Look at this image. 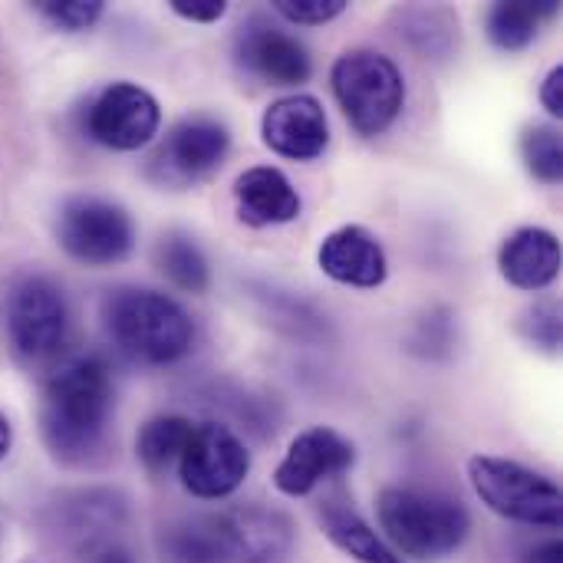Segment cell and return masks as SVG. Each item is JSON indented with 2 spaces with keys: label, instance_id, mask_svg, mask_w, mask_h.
Returning a JSON list of instances; mask_svg holds the SVG:
<instances>
[{
  "label": "cell",
  "instance_id": "obj_1",
  "mask_svg": "<svg viewBox=\"0 0 563 563\" xmlns=\"http://www.w3.org/2000/svg\"><path fill=\"white\" fill-rule=\"evenodd\" d=\"M112 373L99 356H76L49 373L40 396V432L63 465L89 462L112 419Z\"/></svg>",
  "mask_w": 563,
  "mask_h": 563
},
{
  "label": "cell",
  "instance_id": "obj_2",
  "mask_svg": "<svg viewBox=\"0 0 563 563\" xmlns=\"http://www.w3.org/2000/svg\"><path fill=\"white\" fill-rule=\"evenodd\" d=\"M162 554L168 563H287L294 525L274 508L241 505L165 528Z\"/></svg>",
  "mask_w": 563,
  "mask_h": 563
},
{
  "label": "cell",
  "instance_id": "obj_3",
  "mask_svg": "<svg viewBox=\"0 0 563 563\" xmlns=\"http://www.w3.org/2000/svg\"><path fill=\"white\" fill-rule=\"evenodd\" d=\"M102 320L115 350L142 366H172L195 346L191 313L162 290L122 287L106 297Z\"/></svg>",
  "mask_w": 563,
  "mask_h": 563
},
{
  "label": "cell",
  "instance_id": "obj_4",
  "mask_svg": "<svg viewBox=\"0 0 563 563\" xmlns=\"http://www.w3.org/2000/svg\"><path fill=\"white\" fill-rule=\"evenodd\" d=\"M376 518L383 541L402 561H445L472 531V518L459 501L419 488H383L376 498Z\"/></svg>",
  "mask_w": 563,
  "mask_h": 563
},
{
  "label": "cell",
  "instance_id": "obj_5",
  "mask_svg": "<svg viewBox=\"0 0 563 563\" xmlns=\"http://www.w3.org/2000/svg\"><path fill=\"white\" fill-rule=\"evenodd\" d=\"M330 82L346 122L366 139L389 132L406 109L402 69L386 53L366 46L346 49L330 69Z\"/></svg>",
  "mask_w": 563,
  "mask_h": 563
},
{
  "label": "cell",
  "instance_id": "obj_6",
  "mask_svg": "<svg viewBox=\"0 0 563 563\" xmlns=\"http://www.w3.org/2000/svg\"><path fill=\"white\" fill-rule=\"evenodd\" d=\"M468 482L482 505L498 518L544 531L561 528L563 498L554 478L501 455H472Z\"/></svg>",
  "mask_w": 563,
  "mask_h": 563
},
{
  "label": "cell",
  "instance_id": "obj_7",
  "mask_svg": "<svg viewBox=\"0 0 563 563\" xmlns=\"http://www.w3.org/2000/svg\"><path fill=\"white\" fill-rule=\"evenodd\" d=\"M3 327L23 363H53L69 343V300L63 287L46 274L16 277L3 300Z\"/></svg>",
  "mask_w": 563,
  "mask_h": 563
},
{
  "label": "cell",
  "instance_id": "obj_8",
  "mask_svg": "<svg viewBox=\"0 0 563 563\" xmlns=\"http://www.w3.org/2000/svg\"><path fill=\"white\" fill-rule=\"evenodd\" d=\"M56 244L79 264L112 267L135 247V224L115 201L79 195L56 211Z\"/></svg>",
  "mask_w": 563,
  "mask_h": 563
},
{
  "label": "cell",
  "instance_id": "obj_9",
  "mask_svg": "<svg viewBox=\"0 0 563 563\" xmlns=\"http://www.w3.org/2000/svg\"><path fill=\"white\" fill-rule=\"evenodd\" d=\"M251 475V452L221 422H195V432L178 455V478L201 501L231 498Z\"/></svg>",
  "mask_w": 563,
  "mask_h": 563
},
{
  "label": "cell",
  "instance_id": "obj_10",
  "mask_svg": "<svg viewBox=\"0 0 563 563\" xmlns=\"http://www.w3.org/2000/svg\"><path fill=\"white\" fill-rule=\"evenodd\" d=\"M86 135L112 152H135L145 148L162 129V106L158 99L129 79L102 86L92 102L86 106Z\"/></svg>",
  "mask_w": 563,
  "mask_h": 563
},
{
  "label": "cell",
  "instance_id": "obj_11",
  "mask_svg": "<svg viewBox=\"0 0 563 563\" xmlns=\"http://www.w3.org/2000/svg\"><path fill=\"white\" fill-rule=\"evenodd\" d=\"M231 152V129L214 115H188L172 125L158 152L152 155V172L162 185H191L208 178Z\"/></svg>",
  "mask_w": 563,
  "mask_h": 563
},
{
  "label": "cell",
  "instance_id": "obj_12",
  "mask_svg": "<svg viewBox=\"0 0 563 563\" xmlns=\"http://www.w3.org/2000/svg\"><path fill=\"white\" fill-rule=\"evenodd\" d=\"M353 462H356V449L350 439H343L330 426H313L303 429L287 445V455L274 472V488L287 498H307L323 482L350 472Z\"/></svg>",
  "mask_w": 563,
  "mask_h": 563
},
{
  "label": "cell",
  "instance_id": "obj_13",
  "mask_svg": "<svg viewBox=\"0 0 563 563\" xmlns=\"http://www.w3.org/2000/svg\"><path fill=\"white\" fill-rule=\"evenodd\" d=\"M234 49H238V63L244 66V73H251L254 79L267 86H300L313 73L307 46L294 33L280 30L261 13H254L238 30Z\"/></svg>",
  "mask_w": 563,
  "mask_h": 563
},
{
  "label": "cell",
  "instance_id": "obj_14",
  "mask_svg": "<svg viewBox=\"0 0 563 563\" xmlns=\"http://www.w3.org/2000/svg\"><path fill=\"white\" fill-rule=\"evenodd\" d=\"M261 139L264 145L290 162H313L330 145V119L317 96L294 92L274 99L261 115Z\"/></svg>",
  "mask_w": 563,
  "mask_h": 563
},
{
  "label": "cell",
  "instance_id": "obj_15",
  "mask_svg": "<svg viewBox=\"0 0 563 563\" xmlns=\"http://www.w3.org/2000/svg\"><path fill=\"white\" fill-rule=\"evenodd\" d=\"M317 264L330 280L356 290H376L389 277V257L379 238L363 224H343L330 231L320 241Z\"/></svg>",
  "mask_w": 563,
  "mask_h": 563
},
{
  "label": "cell",
  "instance_id": "obj_16",
  "mask_svg": "<svg viewBox=\"0 0 563 563\" xmlns=\"http://www.w3.org/2000/svg\"><path fill=\"white\" fill-rule=\"evenodd\" d=\"M561 238L548 228L525 224L511 231L498 247V271L501 277L528 294L548 290L561 277Z\"/></svg>",
  "mask_w": 563,
  "mask_h": 563
},
{
  "label": "cell",
  "instance_id": "obj_17",
  "mask_svg": "<svg viewBox=\"0 0 563 563\" xmlns=\"http://www.w3.org/2000/svg\"><path fill=\"white\" fill-rule=\"evenodd\" d=\"M238 218L247 228H277L300 218L303 201L294 181L274 165H251L234 181Z\"/></svg>",
  "mask_w": 563,
  "mask_h": 563
},
{
  "label": "cell",
  "instance_id": "obj_18",
  "mask_svg": "<svg viewBox=\"0 0 563 563\" xmlns=\"http://www.w3.org/2000/svg\"><path fill=\"white\" fill-rule=\"evenodd\" d=\"M320 525L323 534L356 563H406L383 541V534H376L373 525L343 498H330L320 508Z\"/></svg>",
  "mask_w": 563,
  "mask_h": 563
},
{
  "label": "cell",
  "instance_id": "obj_19",
  "mask_svg": "<svg viewBox=\"0 0 563 563\" xmlns=\"http://www.w3.org/2000/svg\"><path fill=\"white\" fill-rule=\"evenodd\" d=\"M558 3L554 0H541V3H531V0H511V3H495L485 16V26H488V40L505 49V53H518L525 46L534 43L541 23L548 16H554Z\"/></svg>",
  "mask_w": 563,
  "mask_h": 563
},
{
  "label": "cell",
  "instance_id": "obj_20",
  "mask_svg": "<svg viewBox=\"0 0 563 563\" xmlns=\"http://www.w3.org/2000/svg\"><path fill=\"white\" fill-rule=\"evenodd\" d=\"M155 261H158V271L185 294H205L211 284L208 257L188 234H178V231L165 234L155 247Z\"/></svg>",
  "mask_w": 563,
  "mask_h": 563
},
{
  "label": "cell",
  "instance_id": "obj_21",
  "mask_svg": "<svg viewBox=\"0 0 563 563\" xmlns=\"http://www.w3.org/2000/svg\"><path fill=\"white\" fill-rule=\"evenodd\" d=\"M191 432H195V422L185 416H155L142 426V432L135 439V455L152 475H158L172 462H178Z\"/></svg>",
  "mask_w": 563,
  "mask_h": 563
},
{
  "label": "cell",
  "instance_id": "obj_22",
  "mask_svg": "<svg viewBox=\"0 0 563 563\" xmlns=\"http://www.w3.org/2000/svg\"><path fill=\"white\" fill-rule=\"evenodd\" d=\"M521 158L531 178H538L541 185H561L563 139L554 125H528L521 132Z\"/></svg>",
  "mask_w": 563,
  "mask_h": 563
},
{
  "label": "cell",
  "instance_id": "obj_23",
  "mask_svg": "<svg viewBox=\"0 0 563 563\" xmlns=\"http://www.w3.org/2000/svg\"><path fill=\"white\" fill-rule=\"evenodd\" d=\"M33 10L63 33H82L99 23L106 3L102 0H36Z\"/></svg>",
  "mask_w": 563,
  "mask_h": 563
},
{
  "label": "cell",
  "instance_id": "obj_24",
  "mask_svg": "<svg viewBox=\"0 0 563 563\" xmlns=\"http://www.w3.org/2000/svg\"><path fill=\"white\" fill-rule=\"evenodd\" d=\"M346 10V0H274V13L297 26H323Z\"/></svg>",
  "mask_w": 563,
  "mask_h": 563
},
{
  "label": "cell",
  "instance_id": "obj_25",
  "mask_svg": "<svg viewBox=\"0 0 563 563\" xmlns=\"http://www.w3.org/2000/svg\"><path fill=\"white\" fill-rule=\"evenodd\" d=\"M521 327H525V333H528L531 343L544 346L548 353H558V346H561V307H558L554 300L534 303V307L525 313Z\"/></svg>",
  "mask_w": 563,
  "mask_h": 563
},
{
  "label": "cell",
  "instance_id": "obj_26",
  "mask_svg": "<svg viewBox=\"0 0 563 563\" xmlns=\"http://www.w3.org/2000/svg\"><path fill=\"white\" fill-rule=\"evenodd\" d=\"M172 13L188 23H218L228 13L224 0H168Z\"/></svg>",
  "mask_w": 563,
  "mask_h": 563
},
{
  "label": "cell",
  "instance_id": "obj_27",
  "mask_svg": "<svg viewBox=\"0 0 563 563\" xmlns=\"http://www.w3.org/2000/svg\"><path fill=\"white\" fill-rule=\"evenodd\" d=\"M538 99H541V106H544V112H548L551 119H561L563 115V63H558V66H551V69H548V76H544V82H541Z\"/></svg>",
  "mask_w": 563,
  "mask_h": 563
},
{
  "label": "cell",
  "instance_id": "obj_28",
  "mask_svg": "<svg viewBox=\"0 0 563 563\" xmlns=\"http://www.w3.org/2000/svg\"><path fill=\"white\" fill-rule=\"evenodd\" d=\"M521 563H563V551L561 541H544V544H534L531 551H525Z\"/></svg>",
  "mask_w": 563,
  "mask_h": 563
},
{
  "label": "cell",
  "instance_id": "obj_29",
  "mask_svg": "<svg viewBox=\"0 0 563 563\" xmlns=\"http://www.w3.org/2000/svg\"><path fill=\"white\" fill-rule=\"evenodd\" d=\"M89 563H135V558L122 544H99L89 551Z\"/></svg>",
  "mask_w": 563,
  "mask_h": 563
},
{
  "label": "cell",
  "instance_id": "obj_30",
  "mask_svg": "<svg viewBox=\"0 0 563 563\" xmlns=\"http://www.w3.org/2000/svg\"><path fill=\"white\" fill-rule=\"evenodd\" d=\"M10 449H13V426H10V419L0 412V462L10 455Z\"/></svg>",
  "mask_w": 563,
  "mask_h": 563
}]
</instances>
